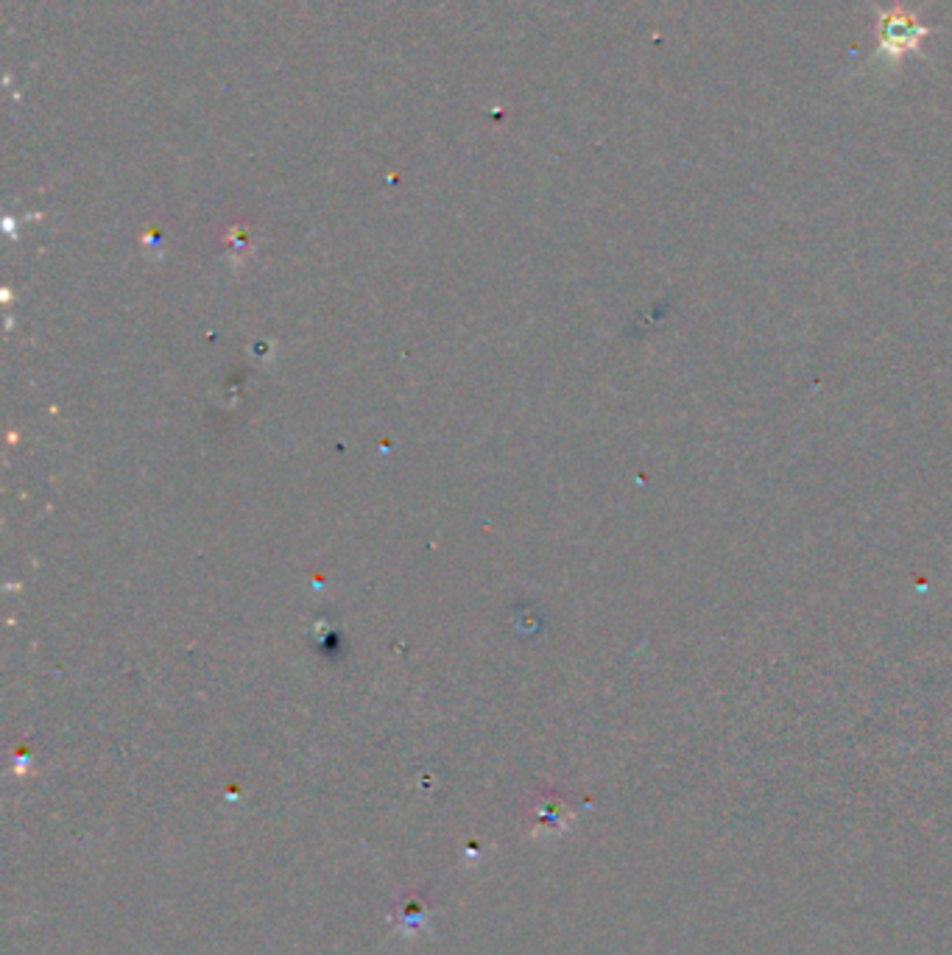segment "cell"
Masks as SVG:
<instances>
[{"label":"cell","instance_id":"6da1fadb","mask_svg":"<svg viewBox=\"0 0 952 955\" xmlns=\"http://www.w3.org/2000/svg\"><path fill=\"white\" fill-rule=\"evenodd\" d=\"M933 31L935 29H930V26L919 23L916 14L905 7L878 12V51H874V57L900 62L902 57L916 53Z\"/></svg>","mask_w":952,"mask_h":955}]
</instances>
